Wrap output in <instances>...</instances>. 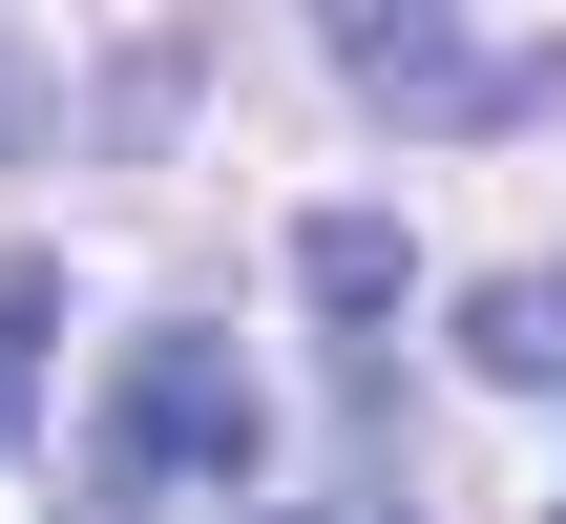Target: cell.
<instances>
[{"label":"cell","instance_id":"obj_6","mask_svg":"<svg viewBox=\"0 0 566 524\" xmlns=\"http://www.w3.org/2000/svg\"><path fill=\"white\" fill-rule=\"evenodd\" d=\"M42 357H63V252H21V273H0V462L42 441Z\"/></svg>","mask_w":566,"mask_h":524},{"label":"cell","instance_id":"obj_8","mask_svg":"<svg viewBox=\"0 0 566 524\" xmlns=\"http://www.w3.org/2000/svg\"><path fill=\"white\" fill-rule=\"evenodd\" d=\"M252 524H315V504H252Z\"/></svg>","mask_w":566,"mask_h":524},{"label":"cell","instance_id":"obj_7","mask_svg":"<svg viewBox=\"0 0 566 524\" xmlns=\"http://www.w3.org/2000/svg\"><path fill=\"white\" fill-rule=\"evenodd\" d=\"M21 147H63V63H42V42H0V168H21Z\"/></svg>","mask_w":566,"mask_h":524},{"label":"cell","instance_id":"obj_1","mask_svg":"<svg viewBox=\"0 0 566 524\" xmlns=\"http://www.w3.org/2000/svg\"><path fill=\"white\" fill-rule=\"evenodd\" d=\"M273 441V399H252V357L210 336V315H147L126 357H105V504H168V483H231Z\"/></svg>","mask_w":566,"mask_h":524},{"label":"cell","instance_id":"obj_9","mask_svg":"<svg viewBox=\"0 0 566 524\" xmlns=\"http://www.w3.org/2000/svg\"><path fill=\"white\" fill-rule=\"evenodd\" d=\"M546 294H566V273H546Z\"/></svg>","mask_w":566,"mask_h":524},{"label":"cell","instance_id":"obj_2","mask_svg":"<svg viewBox=\"0 0 566 524\" xmlns=\"http://www.w3.org/2000/svg\"><path fill=\"white\" fill-rule=\"evenodd\" d=\"M336 84H357L378 126H525V105H566V42L420 21V0H336Z\"/></svg>","mask_w":566,"mask_h":524},{"label":"cell","instance_id":"obj_3","mask_svg":"<svg viewBox=\"0 0 566 524\" xmlns=\"http://www.w3.org/2000/svg\"><path fill=\"white\" fill-rule=\"evenodd\" d=\"M189 126H210V42H189V21L105 42V105H84V147H105V168H168Z\"/></svg>","mask_w":566,"mask_h":524},{"label":"cell","instance_id":"obj_4","mask_svg":"<svg viewBox=\"0 0 566 524\" xmlns=\"http://www.w3.org/2000/svg\"><path fill=\"white\" fill-rule=\"evenodd\" d=\"M294 294H315V315H336V357H357V336L420 294V231H399V210H294Z\"/></svg>","mask_w":566,"mask_h":524},{"label":"cell","instance_id":"obj_5","mask_svg":"<svg viewBox=\"0 0 566 524\" xmlns=\"http://www.w3.org/2000/svg\"><path fill=\"white\" fill-rule=\"evenodd\" d=\"M441 336H462V378H483V399H566V294H546V273H483Z\"/></svg>","mask_w":566,"mask_h":524}]
</instances>
